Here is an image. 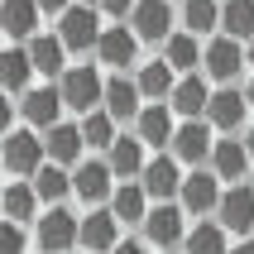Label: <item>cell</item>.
<instances>
[{
    "label": "cell",
    "mask_w": 254,
    "mask_h": 254,
    "mask_svg": "<svg viewBox=\"0 0 254 254\" xmlns=\"http://www.w3.org/2000/svg\"><path fill=\"white\" fill-rule=\"evenodd\" d=\"M230 254H254V245H235V250H230Z\"/></svg>",
    "instance_id": "41"
},
{
    "label": "cell",
    "mask_w": 254,
    "mask_h": 254,
    "mask_svg": "<svg viewBox=\"0 0 254 254\" xmlns=\"http://www.w3.org/2000/svg\"><path fill=\"white\" fill-rule=\"evenodd\" d=\"M111 254H149V250H144V245L139 240H120V245H115V250Z\"/></svg>",
    "instance_id": "38"
},
{
    "label": "cell",
    "mask_w": 254,
    "mask_h": 254,
    "mask_svg": "<svg viewBox=\"0 0 254 254\" xmlns=\"http://www.w3.org/2000/svg\"><path fill=\"white\" fill-rule=\"evenodd\" d=\"M134 5H139V0H96V10L111 14V19H129V14H134Z\"/></svg>",
    "instance_id": "36"
},
{
    "label": "cell",
    "mask_w": 254,
    "mask_h": 254,
    "mask_svg": "<svg viewBox=\"0 0 254 254\" xmlns=\"http://www.w3.org/2000/svg\"><path fill=\"white\" fill-rule=\"evenodd\" d=\"M101 19H96V10L91 5H72L63 19H58V39L67 43V53H86V48H96L101 43Z\"/></svg>",
    "instance_id": "6"
},
{
    "label": "cell",
    "mask_w": 254,
    "mask_h": 254,
    "mask_svg": "<svg viewBox=\"0 0 254 254\" xmlns=\"http://www.w3.org/2000/svg\"><path fill=\"white\" fill-rule=\"evenodd\" d=\"M34 240H39L43 254H67L82 245V221L72 211H63V206H48V211L39 216V230H34Z\"/></svg>",
    "instance_id": "3"
},
{
    "label": "cell",
    "mask_w": 254,
    "mask_h": 254,
    "mask_svg": "<svg viewBox=\"0 0 254 254\" xmlns=\"http://www.w3.org/2000/svg\"><path fill=\"white\" fill-rule=\"evenodd\" d=\"M250 63V53L240 48V39H230V34H221V39L206 43V77L221 86H235V77H240V67Z\"/></svg>",
    "instance_id": "10"
},
{
    "label": "cell",
    "mask_w": 254,
    "mask_h": 254,
    "mask_svg": "<svg viewBox=\"0 0 254 254\" xmlns=\"http://www.w3.org/2000/svg\"><path fill=\"white\" fill-rule=\"evenodd\" d=\"M82 5H96V0H82Z\"/></svg>",
    "instance_id": "43"
},
{
    "label": "cell",
    "mask_w": 254,
    "mask_h": 254,
    "mask_svg": "<svg viewBox=\"0 0 254 254\" xmlns=\"http://www.w3.org/2000/svg\"><path fill=\"white\" fill-rule=\"evenodd\" d=\"M0 206H5V221H14V226L34 221V211H39L34 178H19V183H10V187H5V197H0Z\"/></svg>",
    "instance_id": "27"
},
{
    "label": "cell",
    "mask_w": 254,
    "mask_h": 254,
    "mask_svg": "<svg viewBox=\"0 0 254 254\" xmlns=\"http://www.w3.org/2000/svg\"><path fill=\"white\" fill-rule=\"evenodd\" d=\"M72 192L82 201H91V206H106V201L115 197V173L106 158H86V163H77V173H72Z\"/></svg>",
    "instance_id": "7"
},
{
    "label": "cell",
    "mask_w": 254,
    "mask_h": 254,
    "mask_svg": "<svg viewBox=\"0 0 254 254\" xmlns=\"http://www.w3.org/2000/svg\"><path fill=\"white\" fill-rule=\"evenodd\" d=\"M43 154H48V144H43V134H34L29 125L10 129L5 144H0V163H5V173H10L14 183H19V178H34V173L43 168Z\"/></svg>",
    "instance_id": "1"
},
{
    "label": "cell",
    "mask_w": 254,
    "mask_h": 254,
    "mask_svg": "<svg viewBox=\"0 0 254 254\" xmlns=\"http://www.w3.org/2000/svg\"><path fill=\"white\" fill-rule=\"evenodd\" d=\"M144 235H149V245H158V250L187 245V211L178 201H158L154 211H149V221H144Z\"/></svg>",
    "instance_id": "5"
},
{
    "label": "cell",
    "mask_w": 254,
    "mask_h": 254,
    "mask_svg": "<svg viewBox=\"0 0 254 254\" xmlns=\"http://www.w3.org/2000/svg\"><path fill=\"white\" fill-rule=\"evenodd\" d=\"M106 111L115 115V125H120V120H139V86L134 82H125V77H111V82H106Z\"/></svg>",
    "instance_id": "29"
},
{
    "label": "cell",
    "mask_w": 254,
    "mask_h": 254,
    "mask_svg": "<svg viewBox=\"0 0 254 254\" xmlns=\"http://www.w3.org/2000/svg\"><path fill=\"white\" fill-rule=\"evenodd\" d=\"M29 58H34V67H39L43 77H63V72H67V43L58 39V34L29 39Z\"/></svg>",
    "instance_id": "25"
},
{
    "label": "cell",
    "mask_w": 254,
    "mask_h": 254,
    "mask_svg": "<svg viewBox=\"0 0 254 254\" xmlns=\"http://www.w3.org/2000/svg\"><path fill=\"white\" fill-rule=\"evenodd\" d=\"M216 221L230 230V235H245V230H254V187L250 183H235L221 197V211H216Z\"/></svg>",
    "instance_id": "15"
},
{
    "label": "cell",
    "mask_w": 254,
    "mask_h": 254,
    "mask_svg": "<svg viewBox=\"0 0 254 254\" xmlns=\"http://www.w3.org/2000/svg\"><path fill=\"white\" fill-rule=\"evenodd\" d=\"M183 24H187V34H211V29L221 24V5H216V0H187L183 5Z\"/></svg>",
    "instance_id": "34"
},
{
    "label": "cell",
    "mask_w": 254,
    "mask_h": 254,
    "mask_svg": "<svg viewBox=\"0 0 254 254\" xmlns=\"http://www.w3.org/2000/svg\"><path fill=\"white\" fill-rule=\"evenodd\" d=\"M39 0H5L0 5V24H5V34L10 39H39Z\"/></svg>",
    "instance_id": "22"
},
{
    "label": "cell",
    "mask_w": 254,
    "mask_h": 254,
    "mask_svg": "<svg viewBox=\"0 0 254 254\" xmlns=\"http://www.w3.org/2000/svg\"><path fill=\"white\" fill-rule=\"evenodd\" d=\"M43 144H48V163L72 168V163L82 158V149H86V134H82V125H53L43 134Z\"/></svg>",
    "instance_id": "21"
},
{
    "label": "cell",
    "mask_w": 254,
    "mask_h": 254,
    "mask_svg": "<svg viewBox=\"0 0 254 254\" xmlns=\"http://www.w3.org/2000/svg\"><path fill=\"white\" fill-rule=\"evenodd\" d=\"M34 192H39V201H48V206H63V197L72 192V173L58 168V163H43V168L34 173Z\"/></svg>",
    "instance_id": "31"
},
{
    "label": "cell",
    "mask_w": 254,
    "mask_h": 254,
    "mask_svg": "<svg viewBox=\"0 0 254 254\" xmlns=\"http://www.w3.org/2000/svg\"><path fill=\"white\" fill-rule=\"evenodd\" d=\"M63 106H67V101H63L58 86H34V91L19 96V115H24V125L29 129H43V134H48L53 125H63V120H58Z\"/></svg>",
    "instance_id": "8"
},
{
    "label": "cell",
    "mask_w": 254,
    "mask_h": 254,
    "mask_svg": "<svg viewBox=\"0 0 254 254\" xmlns=\"http://www.w3.org/2000/svg\"><path fill=\"white\" fill-rule=\"evenodd\" d=\"M134 53H139V34L134 29H125V24H111L106 34H101V43H96V58L106 63V67H129L134 63Z\"/></svg>",
    "instance_id": "19"
},
{
    "label": "cell",
    "mask_w": 254,
    "mask_h": 254,
    "mask_svg": "<svg viewBox=\"0 0 254 254\" xmlns=\"http://www.w3.org/2000/svg\"><path fill=\"white\" fill-rule=\"evenodd\" d=\"M144 149L149 144L139 139V134H120V139L111 144V154H106V163H111L115 183H139L144 168H149V158H144Z\"/></svg>",
    "instance_id": "12"
},
{
    "label": "cell",
    "mask_w": 254,
    "mask_h": 254,
    "mask_svg": "<svg viewBox=\"0 0 254 254\" xmlns=\"http://www.w3.org/2000/svg\"><path fill=\"white\" fill-rule=\"evenodd\" d=\"M134 86H139V96H149L158 106V101L173 96V86H178V72L168 67V58H154V63H144L139 77H134Z\"/></svg>",
    "instance_id": "24"
},
{
    "label": "cell",
    "mask_w": 254,
    "mask_h": 254,
    "mask_svg": "<svg viewBox=\"0 0 254 254\" xmlns=\"http://www.w3.org/2000/svg\"><path fill=\"white\" fill-rule=\"evenodd\" d=\"M211 154H216L211 125H206V120H183V125H178V134H173V158H178L183 168L197 173L201 163H211Z\"/></svg>",
    "instance_id": "4"
},
{
    "label": "cell",
    "mask_w": 254,
    "mask_h": 254,
    "mask_svg": "<svg viewBox=\"0 0 254 254\" xmlns=\"http://www.w3.org/2000/svg\"><path fill=\"white\" fill-rule=\"evenodd\" d=\"M39 10H43V14H58V19H63L72 5H67V0H39Z\"/></svg>",
    "instance_id": "37"
},
{
    "label": "cell",
    "mask_w": 254,
    "mask_h": 254,
    "mask_svg": "<svg viewBox=\"0 0 254 254\" xmlns=\"http://www.w3.org/2000/svg\"><path fill=\"white\" fill-rule=\"evenodd\" d=\"M58 91H63V101H67V111H77V115H91V111L106 106V82H101V72L91 67V63L67 67L63 77H58Z\"/></svg>",
    "instance_id": "2"
},
{
    "label": "cell",
    "mask_w": 254,
    "mask_h": 254,
    "mask_svg": "<svg viewBox=\"0 0 254 254\" xmlns=\"http://www.w3.org/2000/svg\"><path fill=\"white\" fill-rule=\"evenodd\" d=\"M178 115H173L168 101H158V106H144L139 120H134V134H139L144 144H154V149H163V144H173V134H178Z\"/></svg>",
    "instance_id": "16"
},
{
    "label": "cell",
    "mask_w": 254,
    "mask_h": 254,
    "mask_svg": "<svg viewBox=\"0 0 254 254\" xmlns=\"http://www.w3.org/2000/svg\"><path fill=\"white\" fill-rule=\"evenodd\" d=\"M144 192H149V201H173L178 192H183V163L173 154H158L149 168H144Z\"/></svg>",
    "instance_id": "13"
},
{
    "label": "cell",
    "mask_w": 254,
    "mask_h": 254,
    "mask_svg": "<svg viewBox=\"0 0 254 254\" xmlns=\"http://www.w3.org/2000/svg\"><path fill=\"white\" fill-rule=\"evenodd\" d=\"M34 72H39V67H34L29 48H5V53H0V82H5V91H10V96H24Z\"/></svg>",
    "instance_id": "26"
},
{
    "label": "cell",
    "mask_w": 254,
    "mask_h": 254,
    "mask_svg": "<svg viewBox=\"0 0 254 254\" xmlns=\"http://www.w3.org/2000/svg\"><path fill=\"white\" fill-rule=\"evenodd\" d=\"M245 149H250V158H254V125H250V134H245Z\"/></svg>",
    "instance_id": "39"
},
{
    "label": "cell",
    "mask_w": 254,
    "mask_h": 254,
    "mask_svg": "<svg viewBox=\"0 0 254 254\" xmlns=\"http://www.w3.org/2000/svg\"><path fill=\"white\" fill-rule=\"evenodd\" d=\"M115 230H120V221H115V211L111 206H96V211H86L82 216V250H91V254H111L115 245Z\"/></svg>",
    "instance_id": "20"
},
{
    "label": "cell",
    "mask_w": 254,
    "mask_h": 254,
    "mask_svg": "<svg viewBox=\"0 0 254 254\" xmlns=\"http://www.w3.org/2000/svg\"><path fill=\"white\" fill-rule=\"evenodd\" d=\"M168 106H173V115H178V120H206L211 91H206V82H201L197 72H192V77H178V86H173Z\"/></svg>",
    "instance_id": "17"
},
{
    "label": "cell",
    "mask_w": 254,
    "mask_h": 254,
    "mask_svg": "<svg viewBox=\"0 0 254 254\" xmlns=\"http://www.w3.org/2000/svg\"><path fill=\"white\" fill-rule=\"evenodd\" d=\"M245 115H250V96H245L240 86H221L211 91V106H206V125L216 134H235L245 125Z\"/></svg>",
    "instance_id": "9"
},
{
    "label": "cell",
    "mask_w": 254,
    "mask_h": 254,
    "mask_svg": "<svg viewBox=\"0 0 254 254\" xmlns=\"http://www.w3.org/2000/svg\"><path fill=\"white\" fill-rule=\"evenodd\" d=\"M111 211H115V221H120V226H134V221H149V211H154V206H149V192H144V183H120L115 187V197H111Z\"/></svg>",
    "instance_id": "23"
},
{
    "label": "cell",
    "mask_w": 254,
    "mask_h": 254,
    "mask_svg": "<svg viewBox=\"0 0 254 254\" xmlns=\"http://www.w3.org/2000/svg\"><path fill=\"white\" fill-rule=\"evenodd\" d=\"M245 53H250V67H254V43H250V48H245Z\"/></svg>",
    "instance_id": "42"
},
{
    "label": "cell",
    "mask_w": 254,
    "mask_h": 254,
    "mask_svg": "<svg viewBox=\"0 0 254 254\" xmlns=\"http://www.w3.org/2000/svg\"><path fill=\"white\" fill-rule=\"evenodd\" d=\"M221 183H216V173H187L183 178V192H178V201H183V211H197V216H206V211H221Z\"/></svg>",
    "instance_id": "14"
},
{
    "label": "cell",
    "mask_w": 254,
    "mask_h": 254,
    "mask_svg": "<svg viewBox=\"0 0 254 254\" xmlns=\"http://www.w3.org/2000/svg\"><path fill=\"white\" fill-rule=\"evenodd\" d=\"M24 245H29L24 226H14V221H5V230H0V254H24Z\"/></svg>",
    "instance_id": "35"
},
{
    "label": "cell",
    "mask_w": 254,
    "mask_h": 254,
    "mask_svg": "<svg viewBox=\"0 0 254 254\" xmlns=\"http://www.w3.org/2000/svg\"><path fill=\"white\" fill-rule=\"evenodd\" d=\"M221 29L230 39H250L254 43V0H226L221 5Z\"/></svg>",
    "instance_id": "32"
},
{
    "label": "cell",
    "mask_w": 254,
    "mask_h": 254,
    "mask_svg": "<svg viewBox=\"0 0 254 254\" xmlns=\"http://www.w3.org/2000/svg\"><path fill=\"white\" fill-rule=\"evenodd\" d=\"M245 96H250V111H254V77H250V86H245Z\"/></svg>",
    "instance_id": "40"
},
{
    "label": "cell",
    "mask_w": 254,
    "mask_h": 254,
    "mask_svg": "<svg viewBox=\"0 0 254 254\" xmlns=\"http://www.w3.org/2000/svg\"><path fill=\"white\" fill-rule=\"evenodd\" d=\"M250 149H245V139H230V134H221L216 139V154H211V173L216 178H226L230 187L245 183V173H250Z\"/></svg>",
    "instance_id": "18"
},
{
    "label": "cell",
    "mask_w": 254,
    "mask_h": 254,
    "mask_svg": "<svg viewBox=\"0 0 254 254\" xmlns=\"http://www.w3.org/2000/svg\"><path fill=\"white\" fill-rule=\"evenodd\" d=\"M82 134H86V149H106V154H111V144L120 139V134H115V115L106 111V106L82 115Z\"/></svg>",
    "instance_id": "33"
},
{
    "label": "cell",
    "mask_w": 254,
    "mask_h": 254,
    "mask_svg": "<svg viewBox=\"0 0 254 254\" xmlns=\"http://www.w3.org/2000/svg\"><path fill=\"white\" fill-rule=\"evenodd\" d=\"M163 58H168L173 72L192 77V67H197V63H206V48L197 43V34H173V39L163 43Z\"/></svg>",
    "instance_id": "30"
},
{
    "label": "cell",
    "mask_w": 254,
    "mask_h": 254,
    "mask_svg": "<svg viewBox=\"0 0 254 254\" xmlns=\"http://www.w3.org/2000/svg\"><path fill=\"white\" fill-rule=\"evenodd\" d=\"M183 5H187V0H183Z\"/></svg>",
    "instance_id": "44"
},
{
    "label": "cell",
    "mask_w": 254,
    "mask_h": 254,
    "mask_svg": "<svg viewBox=\"0 0 254 254\" xmlns=\"http://www.w3.org/2000/svg\"><path fill=\"white\" fill-rule=\"evenodd\" d=\"M129 29L139 34V43H168L173 39V5L168 0H139L129 14Z\"/></svg>",
    "instance_id": "11"
},
{
    "label": "cell",
    "mask_w": 254,
    "mask_h": 254,
    "mask_svg": "<svg viewBox=\"0 0 254 254\" xmlns=\"http://www.w3.org/2000/svg\"><path fill=\"white\" fill-rule=\"evenodd\" d=\"M230 230L221 226V221H197V226L187 230V245L183 254H230Z\"/></svg>",
    "instance_id": "28"
}]
</instances>
